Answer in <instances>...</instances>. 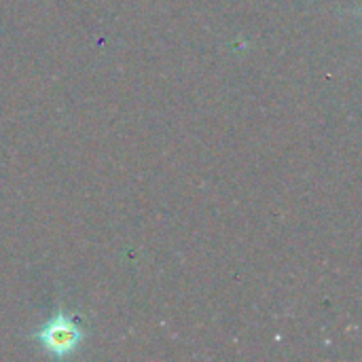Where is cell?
I'll use <instances>...</instances> for the list:
<instances>
[{"instance_id": "1", "label": "cell", "mask_w": 362, "mask_h": 362, "mask_svg": "<svg viewBox=\"0 0 362 362\" xmlns=\"http://www.w3.org/2000/svg\"><path fill=\"white\" fill-rule=\"evenodd\" d=\"M34 337L53 356H68L78 348V344L83 339V333L66 314H57L40 331H36Z\"/></svg>"}]
</instances>
